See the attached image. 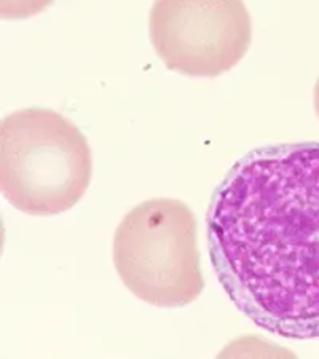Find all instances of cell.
<instances>
[{"label":"cell","instance_id":"obj_1","mask_svg":"<svg viewBox=\"0 0 319 359\" xmlns=\"http://www.w3.org/2000/svg\"><path fill=\"white\" fill-rule=\"evenodd\" d=\"M211 264L255 326L319 339V142L255 149L214 190L206 216Z\"/></svg>","mask_w":319,"mask_h":359},{"label":"cell","instance_id":"obj_2","mask_svg":"<svg viewBox=\"0 0 319 359\" xmlns=\"http://www.w3.org/2000/svg\"><path fill=\"white\" fill-rule=\"evenodd\" d=\"M93 176L86 137L51 109H22L0 125V190L11 206L55 216L82 200Z\"/></svg>","mask_w":319,"mask_h":359},{"label":"cell","instance_id":"obj_3","mask_svg":"<svg viewBox=\"0 0 319 359\" xmlns=\"http://www.w3.org/2000/svg\"><path fill=\"white\" fill-rule=\"evenodd\" d=\"M114 264L123 285L144 302L161 309L195 302L205 280L194 212L172 198L133 208L115 230Z\"/></svg>","mask_w":319,"mask_h":359},{"label":"cell","instance_id":"obj_4","mask_svg":"<svg viewBox=\"0 0 319 359\" xmlns=\"http://www.w3.org/2000/svg\"><path fill=\"white\" fill-rule=\"evenodd\" d=\"M149 34L170 71L217 77L247 53L252 22L243 0H155Z\"/></svg>","mask_w":319,"mask_h":359},{"label":"cell","instance_id":"obj_5","mask_svg":"<svg viewBox=\"0 0 319 359\" xmlns=\"http://www.w3.org/2000/svg\"><path fill=\"white\" fill-rule=\"evenodd\" d=\"M53 0H0V16L4 20H26L50 7Z\"/></svg>","mask_w":319,"mask_h":359},{"label":"cell","instance_id":"obj_6","mask_svg":"<svg viewBox=\"0 0 319 359\" xmlns=\"http://www.w3.org/2000/svg\"><path fill=\"white\" fill-rule=\"evenodd\" d=\"M315 109H316V114L319 117V80H318L316 88H315Z\"/></svg>","mask_w":319,"mask_h":359}]
</instances>
